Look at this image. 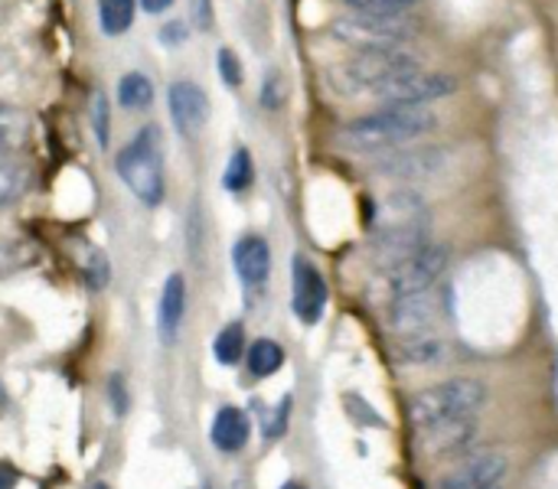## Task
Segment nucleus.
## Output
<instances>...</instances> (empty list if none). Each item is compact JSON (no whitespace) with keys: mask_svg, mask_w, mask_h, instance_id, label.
I'll return each instance as SVG.
<instances>
[{"mask_svg":"<svg viewBox=\"0 0 558 489\" xmlns=\"http://www.w3.org/2000/svg\"><path fill=\"white\" fill-rule=\"evenodd\" d=\"M490 489H504V484H497V487H490Z\"/></svg>","mask_w":558,"mask_h":489,"instance_id":"obj_39","label":"nucleus"},{"mask_svg":"<svg viewBox=\"0 0 558 489\" xmlns=\"http://www.w3.org/2000/svg\"><path fill=\"white\" fill-rule=\"evenodd\" d=\"M353 10H405L415 0H347Z\"/></svg>","mask_w":558,"mask_h":489,"instance_id":"obj_32","label":"nucleus"},{"mask_svg":"<svg viewBox=\"0 0 558 489\" xmlns=\"http://www.w3.org/2000/svg\"><path fill=\"white\" fill-rule=\"evenodd\" d=\"M118 176L124 186L144 203V206H160L163 203V160H160V131L154 124L141 127L134 140L124 144V150L114 160Z\"/></svg>","mask_w":558,"mask_h":489,"instance_id":"obj_4","label":"nucleus"},{"mask_svg":"<svg viewBox=\"0 0 558 489\" xmlns=\"http://www.w3.org/2000/svg\"><path fill=\"white\" fill-rule=\"evenodd\" d=\"M118 101H121V108H128V111H144V108H150V101H154V85H150V78H147L144 72H128V75L118 82Z\"/></svg>","mask_w":558,"mask_h":489,"instance_id":"obj_22","label":"nucleus"},{"mask_svg":"<svg viewBox=\"0 0 558 489\" xmlns=\"http://www.w3.org/2000/svg\"><path fill=\"white\" fill-rule=\"evenodd\" d=\"M330 33L350 49H396L418 36V20L405 10H353L333 20Z\"/></svg>","mask_w":558,"mask_h":489,"instance_id":"obj_3","label":"nucleus"},{"mask_svg":"<svg viewBox=\"0 0 558 489\" xmlns=\"http://www.w3.org/2000/svg\"><path fill=\"white\" fill-rule=\"evenodd\" d=\"M134 23V0H98V26L108 36L128 33Z\"/></svg>","mask_w":558,"mask_h":489,"instance_id":"obj_24","label":"nucleus"},{"mask_svg":"<svg viewBox=\"0 0 558 489\" xmlns=\"http://www.w3.org/2000/svg\"><path fill=\"white\" fill-rule=\"evenodd\" d=\"M216 65H219V75H222V82L229 85V88H239L242 85V78H245V72H242V59L232 52V49H219V56H216Z\"/></svg>","mask_w":558,"mask_h":489,"instance_id":"obj_28","label":"nucleus"},{"mask_svg":"<svg viewBox=\"0 0 558 489\" xmlns=\"http://www.w3.org/2000/svg\"><path fill=\"white\" fill-rule=\"evenodd\" d=\"M445 359H448V346L438 333L412 337L402 346V363H412V366H438Z\"/></svg>","mask_w":558,"mask_h":489,"instance_id":"obj_20","label":"nucleus"},{"mask_svg":"<svg viewBox=\"0 0 558 489\" xmlns=\"http://www.w3.org/2000/svg\"><path fill=\"white\" fill-rule=\"evenodd\" d=\"M291 307L301 323H317L327 307V281L304 255H298L291 265Z\"/></svg>","mask_w":558,"mask_h":489,"instance_id":"obj_12","label":"nucleus"},{"mask_svg":"<svg viewBox=\"0 0 558 489\" xmlns=\"http://www.w3.org/2000/svg\"><path fill=\"white\" fill-rule=\"evenodd\" d=\"M170 3H173V0H141V7H144L147 13H163Z\"/></svg>","mask_w":558,"mask_h":489,"instance_id":"obj_36","label":"nucleus"},{"mask_svg":"<svg viewBox=\"0 0 558 489\" xmlns=\"http://www.w3.org/2000/svg\"><path fill=\"white\" fill-rule=\"evenodd\" d=\"M422 69L418 56L409 46H396V49H360L353 52V59H347L343 65H337L333 78L343 91H376L379 85H386L389 78Z\"/></svg>","mask_w":558,"mask_h":489,"instance_id":"obj_5","label":"nucleus"},{"mask_svg":"<svg viewBox=\"0 0 558 489\" xmlns=\"http://www.w3.org/2000/svg\"><path fill=\"white\" fill-rule=\"evenodd\" d=\"M213 444L222 451V454H235L248 444L252 438V421L242 408H219L216 418H213V431H209Z\"/></svg>","mask_w":558,"mask_h":489,"instance_id":"obj_17","label":"nucleus"},{"mask_svg":"<svg viewBox=\"0 0 558 489\" xmlns=\"http://www.w3.org/2000/svg\"><path fill=\"white\" fill-rule=\"evenodd\" d=\"M487 405V386L477 379H451L432 389H422L412 399V425L415 431H428L451 421H474Z\"/></svg>","mask_w":558,"mask_h":489,"instance_id":"obj_2","label":"nucleus"},{"mask_svg":"<svg viewBox=\"0 0 558 489\" xmlns=\"http://www.w3.org/2000/svg\"><path fill=\"white\" fill-rule=\"evenodd\" d=\"M232 268L245 288H262L271 271V248L262 235H242L232 245Z\"/></svg>","mask_w":558,"mask_h":489,"instance_id":"obj_14","label":"nucleus"},{"mask_svg":"<svg viewBox=\"0 0 558 489\" xmlns=\"http://www.w3.org/2000/svg\"><path fill=\"white\" fill-rule=\"evenodd\" d=\"M82 268H85L92 288H105L108 284V258L98 248H88V255H82Z\"/></svg>","mask_w":558,"mask_h":489,"instance_id":"obj_29","label":"nucleus"},{"mask_svg":"<svg viewBox=\"0 0 558 489\" xmlns=\"http://www.w3.org/2000/svg\"><path fill=\"white\" fill-rule=\"evenodd\" d=\"M474 435H477V418L474 421H451V425H438V428L418 431V444L432 457H448L454 451H464Z\"/></svg>","mask_w":558,"mask_h":489,"instance_id":"obj_16","label":"nucleus"},{"mask_svg":"<svg viewBox=\"0 0 558 489\" xmlns=\"http://www.w3.org/2000/svg\"><path fill=\"white\" fill-rule=\"evenodd\" d=\"M425 245H432V222L422 225H396V229H376L369 252H373V265L379 271H389L392 265L412 258L415 252H422Z\"/></svg>","mask_w":558,"mask_h":489,"instance_id":"obj_11","label":"nucleus"},{"mask_svg":"<svg viewBox=\"0 0 558 489\" xmlns=\"http://www.w3.org/2000/svg\"><path fill=\"white\" fill-rule=\"evenodd\" d=\"M445 268H448V248L432 242L422 252H415L412 258H405V261L392 265L389 271H383V288H386L389 301H396V297L435 288V281L445 274Z\"/></svg>","mask_w":558,"mask_h":489,"instance_id":"obj_7","label":"nucleus"},{"mask_svg":"<svg viewBox=\"0 0 558 489\" xmlns=\"http://www.w3.org/2000/svg\"><path fill=\"white\" fill-rule=\"evenodd\" d=\"M108 395H111V405H114V412H118V415H124V412H128V399H124L121 376H114V379H111V386H108Z\"/></svg>","mask_w":558,"mask_h":489,"instance_id":"obj_35","label":"nucleus"},{"mask_svg":"<svg viewBox=\"0 0 558 489\" xmlns=\"http://www.w3.org/2000/svg\"><path fill=\"white\" fill-rule=\"evenodd\" d=\"M193 23H196V29L213 26V0H193Z\"/></svg>","mask_w":558,"mask_h":489,"instance_id":"obj_33","label":"nucleus"},{"mask_svg":"<svg viewBox=\"0 0 558 489\" xmlns=\"http://www.w3.org/2000/svg\"><path fill=\"white\" fill-rule=\"evenodd\" d=\"M281 489H304V487H301V484H284Z\"/></svg>","mask_w":558,"mask_h":489,"instance_id":"obj_38","label":"nucleus"},{"mask_svg":"<svg viewBox=\"0 0 558 489\" xmlns=\"http://www.w3.org/2000/svg\"><path fill=\"white\" fill-rule=\"evenodd\" d=\"M92 127H95V140L101 144V147H108V101H105V95L101 91H95L92 95Z\"/></svg>","mask_w":558,"mask_h":489,"instance_id":"obj_30","label":"nucleus"},{"mask_svg":"<svg viewBox=\"0 0 558 489\" xmlns=\"http://www.w3.org/2000/svg\"><path fill=\"white\" fill-rule=\"evenodd\" d=\"M438 118L432 108H379L366 118L343 124L340 144L350 154H389L405 147L428 131H435Z\"/></svg>","mask_w":558,"mask_h":489,"instance_id":"obj_1","label":"nucleus"},{"mask_svg":"<svg viewBox=\"0 0 558 489\" xmlns=\"http://www.w3.org/2000/svg\"><path fill=\"white\" fill-rule=\"evenodd\" d=\"M441 320H445V304H441V297L432 288L405 294V297H396L392 307H389V323L405 340L435 333V327Z\"/></svg>","mask_w":558,"mask_h":489,"instance_id":"obj_9","label":"nucleus"},{"mask_svg":"<svg viewBox=\"0 0 558 489\" xmlns=\"http://www.w3.org/2000/svg\"><path fill=\"white\" fill-rule=\"evenodd\" d=\"M255 180V163H252V154L245 147H235V154L229 157L226 163V176H222V186L229 193H245Z\"/></svg>","mask_w":558,"mask_h":489,"instance_id":"obj_25","label":"nucleus"},{"mask_svg":"<svg viewBox=\"0 0 558 489\" xmlns=\"http://www.w3.org/2000/svg\"><path fill=\"white\" fill-rule=\"evenodd\" d=\"M160 39H163V46H183V39H186V23L183 20H170V23H163V29H160Z\"/></svg>","mask_w":558,"mask_h":489,"instance_id":"obj_31","label":"nucleus"},{"mask_svg":"<svg viewBox=\"0 0 558 489\" xmlns=\"http://www.w3.org/2000/svg\"><path fill=\"white\" fill-rule=\"evenodd\" d=\"M0 20H3V13H0Z\"/></svg>","mask_w":558,"mask_h":489,"instance_id":"obj_41","label":"nucleus"},{"mask_svg":"<svg viewBox=\"0 0 558 489\" xmlns=\"http://www.w3.org/2000/svg\"><path fill=\"white\" fill-rule=\"evenodd\" d=\"M422 222H432V212H428L425 199L415 190H396L376 209V229L422 225Z\"/></svg>","mask_w":558,"mask_h":489,"instance_id":"obj_15","label":"nucleus"},{"mask_svg":"<svg viewBox=\"0 0 558 489\" xmlns=\"http://www.w3.org/2000/svg\"><path fill=\"white\" fill-rule=\"evenodd\" d=\"M213 353H216L219 366H235L239 359H245V327L242 323L222 327V333L213 343Z\"/></svg>","mask_w":558,"mask_h":489,"instance_id":"obj_26","label":"nucleus"},{"mask_svg":"<svg viewBox=\"0 0 558 489\" xmlns=\"http://www.w3.org/2000/svg\"><path fill=\"white\" fill-rule=\"evenodd\" d=\"M510 457L497 448H484L477 454L461 457L448 474H441L432 489H490L504 484Z\"/></svg>","mask_w":558,"mask_h":489,"instance_id":"obj_8","label":"nucleus"},{"mask_svg":"<svg viewBox=\"0 0 558 489\" xmlns=\"http://www.w3.org/2000/svg\"><path fill=\"white\" fill-rule=\"evenodd\" d=\"M13 487H16V470L0 467V489H13Z\"/></svg>","mask_w":558,"mask_h":489,"instance_id":"obj_37","label":"nucleus"},{"mask_svg":"<svg viewBox=\"0 0 558 489\" xmlns=\"http://www.w3.org/2000/svg\"><path fill=\"white\" fill-rule=\"evenodd\" d=\"M29 144V114L16 105L0 101V157H10Z\"/></svg>","mask_w":558,"mask_h":489,"instance_id":"obj_19","label":"nucleus"},{"mask_svg":"<svg viewBox=\"0 0 558 489\" xmlns=\"http://www.w3.org/2000/svg\"><path fill=\"white\" fill-rule=\"evenodd\" d=\"M458 91V78L448 72H428V69H412L373 91V98L383 108H428L432 101H441Z\"/></svg>","mask_w":558,"mask_h":489,"instance_id":"obj_6","label":"nucleus"},{"mask_svg":"<svg viewBox=\"0 0 558 489\" xmlns=\"http://www.w3.org/2000/svg\"><path fill=\"white\" fill-rule=\"evenodd\" d=\"M258 98H262V105H265V108H271V111L284 105V98H288V82H284V75H281L278 69H271V72L265 75Z\"/></svg>","mask_w":558,"mask_h":489,"instance_id":"obj_27","label":"nucleus"},{"mask_svg":"<svg viewBox=\"0 0 558 489\" xmlns=\"http://www.w3.org/2000/svg\"><path fill=\"white\" fill-rule=\"evenodd\" d=\"M167 101H170V118L177 124V131L183 137H196L209 118V98L206 91L190 82V78H177L167 91Z\"/></svg>","mask_w":558,"mask_h":489,"instance_id":"obj_13","label":"nucleus"},{"mask_svg":"<svg viewBox=\"0 0 558 489\" xmlns=\"http://www.w3.org/2000/svg\"><path fill=\"white\" fill-rule=\"evenodd\" d=\"M29 186V170L26 163L13 160V157H0V209L16 203Z\"/></svg>","mask_w":558,"mask_h":489,"instance_id":"obj_23","label":"nucleus"},{"mask_svg":"<svg viewBox=\"0 0 558 489\" xmlns=\"http://www.w3.org/2000/svg\"><path fill=\"white\" fill-rule=\"evenodd\" d=\"M448 154L445 147H396L386 157L376 160V173L389 176V180H402V183H415V180H432L445 170Z\"/></svg>","mask_w":558,"mask_h":489,"instance_id":"obj_10","label":"nucleus"},{"mask_svg":"<svg viewBox=\"0 0 558 489\" xmlns=\"http://www.w3.org/2000/svg\"><path fill=\"white\" fill-rule=\"evenodd\" d=\"M245 363H248V372L255 379H268V376H275L284 366V350L275 340H255L245 350Z\"/></svg>","mask_w":558,"mask_h":489,"instance_id":"obj_21","label":"nucleus"},{"mask_svg":"<svg viewBox=\"0 0 558 489\" xmlns=\"http://www.w3.org/2000/svg\"><path fill=\"white\" fill-rule=\"evenodd\" d=\"M288 415H291V399H281V405L275 412V421L268 425V438H281V431L288 425Z\"/></svg>","mask_w":558,"mask_h":489,"instance_id":"obj_34","label":"nucleus"},{"mask_svg":"<svg viewBox=\"0 0 558 489\" xmlns=\"http://www.w3.org/2000/svg\"><path fill=\"white\" fill-rule=\"evenodd\" d=\"M92 489H108V487H101V484H98V487H92Z\"/></svg>","mask_w":558,"mask_h":489,"instance_id":"obj_40","label":"nucleus"},{"mask_svg":"<svg viewBox=\"0 0 558 489\" xmlns=\"http://www.w3.org/2000/svg\"><path fill=\"white\" fill-rule=\"evenodd\" d=\"M183 314H186V281H183V274H170L160 291V307H157V323L167 340L177 337Z\"/></svg>","mask_w":558,"mask_h":489,"instance_id":"obj_18","label":"nucleus"}]
</instances>
